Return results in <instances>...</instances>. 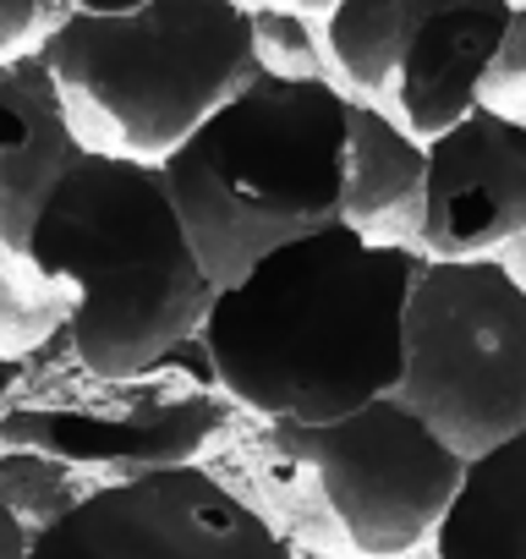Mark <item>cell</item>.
<instances>
[{
  "label": "cell",
  "mask_w": 526,
  "mask_h": 559,
  "mask_svg": "<svg viewBox=\"0 0 526 559\" xmlns=\"http://www.w3.org/2000/svg\"><path fill=\"white\" fill-rule=\"evenodd\" d=\"M351 99L324 72H252L165 165L187 241L225 292L263 252L340 225Z\"/></svg>",
  "instance_id": "obj_3"
},
{
  "label": "cell",
  "mask_w": 526,
  "mask_h": 559,
  "mask_svg": "<svg viewBox=\"0 0 526 559\" xmlns=\"http://www.w3.org/2000/svg\"><path fill=\"white\" fill-rule=\"evenodd\" d=\"M28 263L67 302V346L99 384H138L187 352L214 308L154 165L83 154L45 198Z\"/></svg>",
  "instance_id": "obj_2"
},
{
  "label": "cell",
  "mask_w": 526,
  "mask_h": 559,
  "mask_svg": "<svg viewBox=\"0 0 526 559\" xmlns=\"http://www.w3.org/2000/svg\"><path fill=\"white\" fill-rule=\"evenodd\" d=\"M17 384H23V362H7V357H0V423H7V412H12Z\"/></svg>",
  "instance_id": "obj_20"
},
{
  "label": "cell",
  "mask_w": 526,
  "mask_h": 559,
  "mask_svg": "<svg viewBox=\"0 0 526 559\" xmlns=\"http://www.w3.org/2000/svg\"><path fill=\"white\" fill-rule=\"evenodd\" d=\"M439 559H526V433L466 466L439 526Z\"/></svg>",
  "instance_id": "obj_12"
},
{
  "label": "cell",
  "mask_w": 526,
  "mask_h": 559,
  "mask_svg": "<svg viewBox=\"0 0 526 559\" xmlns=\"http://www.w3.org/2000/svg\"><path fill=\"white\" fill-rule=\"evenodd\" d=\"M401 401L466 466L526 433V286L499 258H422Z\"/></svg>",
  "instance_id": "obj_5"
},
{
  "label": "cell",
  "mask_w": 526,
  "mask_h": 559,
  "mask_svg": "<svg viewBox=\"0 0 526 559\" xmlns=\"http://www.w3.org/2000/svg\"><path fill=\"white\" fill-rule=\"evenodd\" d=\"M482 105L510 121H526V7H510V34L482 83Z\"/></svg>",
  "instance_id": "obj_17"
},
{
  "label": "cell",
  "mask_w": 526,
  "mask_h": 559,
  "mask_svg": "<svg viewBox=\"0 0 526 559\" xmlns=\"http://www.w3.org/2000/svg\"><path fill=\"white\" fill-rule=\"evenodd\" d=\"M28 554H34V532L0 504V559H28Z\"/></svg>",
  "instance_id": "obj_19"
},
{
  "label": "cell",
  "mask_w": 526,
  "mask_h": 559,
  "mask_svg": "<svg viewBox=\"0 0 526 559\" xmlns=\"http://www.w3.org/2000/svg\"><path fill=\"white\" fill-rule=\"evenodd\" d=\"M56 335H67L61 292L23 252L0 247V357H7V362H28Z\"/></svg>",
  "instance_id": "obj_14"
},
{
  "label": "cell",
  "mask_w": 526,
  "mask_h": 559,
  "mask_svg": "<svg viewBox=\"0 0 526 559\" xmlns=\"http://www.w3.org/2000/svg\"><path fill=\"white\" fill-rule=\"evenodd\" d=\"M275 450L319 477V493L357 554L390 559L439 537L466 461L401 401L384 395L330 428H275Z\"/></svg>",
  "instance_id": "obj_6"
},
{
  "label": "cell",
  "mask_w": 526,
  "mask_h": 559,
  "mask_svg": "<svg viewBox=\"0 0 526 559\" xmlns=\"http://www.w3.org/2000/svg\"><path fill=\"white\" fill-rule=\"evenodd\" d=\"M83 154L165 165L258 72L252 12L230 0H148L121 12L67 7L39 50Z\"/></svg>",
  "instance_id": "obj_4"
},
{
  "label": "cell",
  "mask_w": 526,
  "mask_h": 559,
  "mask_svg": "<svg viewBox=\"0 0 526 559\" xmlns=\"http://www.w3.org/2000/svg\"><path fill=\"white\" fill-rule=\"evenodd\" d=\"M510 34L504 0H422L395 72L401 127L422 143L444 138L482 105V83Z\"/></svg>",
  "instance_id": "obj_10"
},
{
  "label": "cell",
  "mask_w": 526,
  "mask_h": 559,
  "mask_svg": "<svg viewBox=\"0 0 526 559\" xmlns=\"http://www.w3.org/2000/svg\"><path fill=\"white\" fill-rule=\"evenodd\" d=\"M159 373L143 379V395L121 412L99 406H12L0 423V450H39L72 472L132 483L154 472L192 466V455L225 428V401H214V384L198 390H154Z\"/></svg>",
  "instance_id": "obj_8"
},
{
  "label": "cell",
  "mask_w": 526,
  "mask_h": 559,
  "mask_svg": "<svg viewBox=\"0 0 526 559\" xmlns=\"http://www.w3.org/2000/svg\"><path fill=\"white\" fill-rule=\"evenodd\" d=\"M422 0H346L324 12V50L335 72L362 94H395L406 39L417 28Z\"/></svg>",
  "instance_id": "obj_13"
},
{
  "label": "cell",
  "mask_w": 526,
  "mask_h": 559,
  "mask_svg": "<svg viewBox=\"0 0 526 559\" xmlns=\"http://www.w3.org/2000/svg\"><path fill=\"white\" fill-rule=\"evenodd\" d=\"M56 110V88L45 61H17L0 72V209H7V181L17 176L23 154L39 138V121Z\"/></svg>",
  "instance_id": "obj_16"
},
{
  "label": "cell",
  "mask_w": 526,
  "mask_h": 559,
  "mask_svg": "<svg viewBox=\"0 0 526 559\" xmlns=\"http://www.w3.org/2000/svg\"><path fill=\"white\" fill-rule=\"evenodd\" d=\"M67 23V7H39V0H0V72L34 61L45 39Z\"/></svg>",
  "instance_id": "obj_18"
},
{
  "label": "cell",
  "mask_w": 526,
  "mask_h": 559,
  "mask_svg": "<svg viewBox=\"0 0 526 559\" xmlns=\"http://www.w3.org/2000/svg\"><path fill=\"white\" fill-rule=\"evenodd\" d=\"M417 269V247L368 241L346 219L263 252L198 330L214 390L270 428H330L401 395Z\"/></svg>",
  "instance_id": "obj_1"
},
{
  "label": "cell",
  "mask_w": 526,
  "mask_h": 559,
  "mask_svg": "<svg viewBox=\"0 0 526 559\" xmlns=\"http://www.w3.org/2000/svg\"><path fill=\"white\" fill-rule=\"evenodd\" d=\"M526 241V121L477 105L428 143L422 258H499Z\"/></svg>",
  "instance_id": "obj_9"
},
{
  "label": "cell",
  "mask_w": 526,
  "mask_h": 559,
  "mask_svg": "<svg viewBox=\"0 0 526 559\" xmlns=\"http://www.w3.org/2000/svg\"><path fill=\"white\" fill-rule=\"evenodd\" d=\"M422 192H428V143L411 138L395 116L368 99H351V148H346V209L340 219L368 241L406 225L422 252Z\"/></svg>",
  "instance_id": "obj_11"
},
{
  "label": "cell",
  "mask_w": 526,
  "mask_h": 559,
  "mask_svg": "<svg viewBox=\"0 0 526 559\" xmlns=\"http://www.w3.org/2000/svg\"><path fill=\"white\" fill-rule=\"evenodd\" d=\"M28 559H291L286 537L203 466L99 483Z\"/></svg>",
  "instance_id": "obj_7"
},
{
  "label": "cell",
  "mask_w": 526,
  "mask_h": 559,
  "mask_svg": "<svg viewBox=\"0 0 526 559\" xmlns=\"http://www.w3.org/2000/svg\"><path fill=\"white\" fill-rule=\"evenodd\" d=\"M83 472L39 455V450H0V504H7L34 537L50 532L67 510H77L88 499V488H77Z\"/></svg>",
  "instance_id": "obj_15"
}]
</instances>
